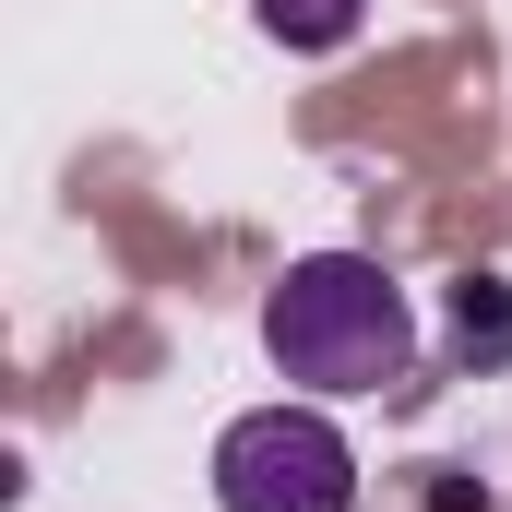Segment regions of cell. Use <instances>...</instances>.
<instances>
[{
	"instance_id": "cell-1",
	"label": "cell",
	"mask_w": 512,
	"mask_h": 512,
	"mask_svg": "<svg viewBox=\"0 0 512 512\" xmlns=\"http://www.w3.org/2000/svg\"><path fill=\"white\" fill-rule=\"evenodd\" d=\"M262 358L310 405L393 393L417 370V310H405V286L370 251H310V262H286L274 298H262Z\"/></svg>"
},
{
	"instance_id": "cell-2",
	"label": "cell",
	"mask_w": 512,
	"mask_h": 512,
	"mask_svg": "<svg viewBox=\"0 0 512 512\" xmlns=\"http://www.w3.org/2000/svg\"><path fill=\"white\" fill-rule=\"evenodd\" d=\"M215 512H358V453L322 405H251L215 441Z\"/></svg>"
},
{
	"instance_id": "cell-3",
	"label": "cell",
	"mask_w": 512,
	"mask_h": 512,
	"mask_svg": "<svg viewBox=\"0 0 512 512\" xmlns=\"http://www.w3.org/2000/svg\"><path fill=\"white\" fill-rule=\"evenodd\" d=\"M453 358H465V370H501L512 358V286L501 274H465V286H453Z\"/></svg>"
},
{
	"instance_id": "cell-4",
	"label": "cell",
	"mask_w": 512,
	"mask_h": 512,
	"mask_svg": "<svg viewBox=\"0 0 512 512\" xmlns=\"http://www.w3.org/2000/svg\"><path fill=\"white\" fill-rule=\"evenodd\" d=\"M358 24H370V0H262V36H274V48H298V60L346 48Z\"/></svg>"
}]
</instances>
